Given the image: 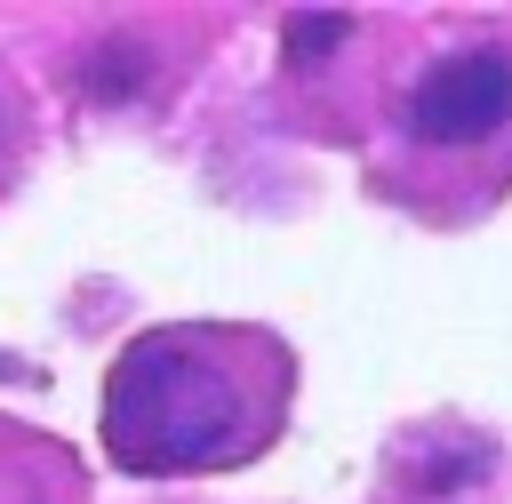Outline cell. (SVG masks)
I'll use <instances>...</instances> for the list:
<instances>
[{
    "mask_svg": "<svg viewBox=\"0 0 512 504\" xmlns=\"http://www.w3.org/2000/svg\"><path fill=\"white\" fill-rule=\"evenodd\" d=\"M296 416V344L264 320H152L104 368V456L128 480L248 472Z\"/></svg>",
    "mask_w": 512,
    "mask_h": 504,
    "instance_id": "6da1fadb",
    "label": "cell"
},
{
    "mask_svg": "<svg viewBox=\"0 0 512 504\" xmlns=\"http://www.w3.org/2000/svg\"><path fill=\"white\" fill-rule=\"evenodd\" d=\"M368 192L416 224H480L512 192V8L408 16L360 128Z\"/></svg>",
    "mask_w": 512,
    "mask_h": 504,
    "instance_id": "7a4b0ae2",
    "label": "cell"
},
{
    "mask_svg": "<svg viewBox=\"0 0 512 504\" xmlns=\"http://www.w3.org/2000/svg\"><path fill=\"white\" fill-rule=\"evenodd\" d=\"M400 40H408V16H384V8H304L280 32L288 120L312 128L320 144H360Z\"/></svg>",
    "mask_w": 512,
    "mask_h": 504,
    "instance_id": "3957f363",
    "label": "cell"
},
{
    "mask_svg": "<svg viewBox=\"0 0 512 504\" xmlns=\"http://www.w3.org/2000/svg\"><path fill=\"white\" fill-rule=\"evenodd\" d=\"M208 24L200 16H112L72 56V96L88 112H168L176 80L200 64Z\"/></svg>",
    "mask_w": 512,
    "mask_h": 504,
    "instance_id": "277c9868",
    "label": "cell"
},
{
    "mask_svg": "<svg viewBox=\"0 0 512 504\" xmlns=\"http://www.w3.org/2000/svg\"><path fill=\"white\" fill-rule=\"evenodd\" d=\"M368 504H512V448L472 416L400 424Z\"/></svg>",
    "mask_w": 512,
    "mask_h": 504,
    "instance_id": "5b68a950",
    "label": "cell"
},
{
    "mask_svg": "<svg viewBox=\"0 0 512 504\" xmlns=\"http://www.w3.org/2000/svg\"><path fill=\"white\" fill-rule=\"evenodd\" d=\"M0 504H88L80 448L24 416H0Z\"/></svg>",
    "mask_w": 512,
    "mask_h": 504,
    "instance_id": "8992f818",
    "label": "cell"
},
{
    "mask_svg": "<svg viewBox=\"0 0 512 504\" xmlns=\"http://www.w3.org/2000/svg\"><path fill=\"white\" fill-rule=\"evenodd\" d=\"M32 144H40V104H32V88L16 80V64L0 56V208L24 192V176H32Z\"/></svg>",
    "mask_w": 512,
    "mask_h": 504,
    "instance_id": "52a82bcc",
    "label": "cell"
}]
</instances>
